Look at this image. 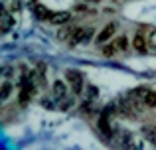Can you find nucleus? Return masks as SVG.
I'll return each mask as SVG.
<instances>
[{
  "label": "nucleus",
  "instance_id": "f257e3e1",
  "mask_svg": "<svg viewBox=\"0 0 156 150\" xmlns=\"http://www.w3.org/2000/svg\"><path fill=\"white\" fill-rule=\"evenodd\" d=\"M65 77H67V81L71 83V87H73V91L79 95L81 93V89H83V75L79 73V71H73V69H69L67 73H65Z\"/></svg>",
  "mask_w": 156,
  "mask_h": 150
},
{
  "label": "nucleus",
  "instance_id": "f03ea898",
  "mask_svg": "<svg viewBox=\"0 0 156 150\" xmlns=\"http://www.w3.org/2000/svg\"><path fill=\"white\" fill-rule=\"evenodd\" d=\"M0 20H2V32L6 34V32L12 28V24H14V18H12V12L8 10V8H4V10H2V18H0Z\"/></svg>",
  "mask_w": 156,
  "mask_h": 150
},
{
  "label": "nucleus",
  "instance_id": "7ed1b4c3",
  "mask_svg": "<svg viewBox=\"0 0 156 150\" xmlns=\"http://www.w3.org/2000/svg\"><path fill=\"white\" fill-rule=\"evenodd\" d=\"M134 50L140 51V54L146 51V36L142 34V32H138V34L134 36Z\"/></svg>",
  "mask_w": 156,
  "mask_h": 150
},
{
  "label": "nucleus",
  "instance_id": "20e7f679",
  "mask_svg": "<svg viewBox=\"0 0 156 150\" xmlns=\"http://www.w3.org/2000/svg\"><path fill=\"white\" fill-rule=\"evenodd\" d=\"M115 34V24H109V26H105V30L101 32L99 36H97V42H101V44H105L107 40L111 38V36Z\"/></svg>",
  "mask_w": 156,
  "mask_h": 150
},
{
  "label": "nucleus",
  "instance_id": "39448f33",
  "mask_svg": "<svg viewBox=\"0 0 156 150\" xmlns=\"http://www.w3.org/2000/svg\"><path fill=\"white\" fill-rule=\"evenodd\" d=\"M34 14L38 20H48V16H51V12H48V8L42 6V4H34Z\"/></svg>",
  "mask_w": 156,
  "mask_h": 150
},
{
  "label": "nucleus",
  "instance_id": "423d86ee",
  "mask_svg": "<svg viewBox=\"0 0 156 150\" xmlns=\"http://www.w3.org/2000/svg\"><path fill=\"white\" fill-rule=\"evenodd\" d=\"M53 93H55V99H63V97H65L67 87H65L63 81H55V83H53Z\"/></svg>",
  "mask_w": 156,
  "mask_h": 150
},
{
  "label": "nucleus",
  "instance_id": "0eeeda50",
  "mask_svg": "<svg viewBox=\"0 0 156 150\" xmlns=\"http://www.w3.org/2000/svg\"><path fill=\"white\" fill-rule=\"evenodd\" d=\"M69 18H71V16H69V12H57V14H51L50 20H51L53 24H67Z\"/></svg>",
  "mask_w": 156,
  "mask_h": 150
},
{
  "label": "nucleus",
  "instance_id": "6e6552de",
  "mask_svg": "<svg viewBox=\"0 0 156 150\" xmlns=\"http://www.w3.org/2000/svg\"><path fill=\"white\" fill-rule=\"evenodd\" d=\"M142 101H144L146 107H156V93H154V91H146V93H144V99H142Z\"/></svg>",
  "mask_w": 156,
  "mask_h": 150
},
{
  "label": "nucleus",
  "instance_id": "1a4fd4ad",
  "mask_svg": "<svg viewBox=\"0 0 156 150\" xmlns=\"http://www.w3.org/2000/svg\"><path fill=\"white\" fill-rule=\"evenodd\" d=\"M142 134H144L150 142L156 144V127H144V128H142Z\"/></svg>",
  "mask_w": 156,
  "mask_h": 150
},
{
  "label": "nucleus",
  "instance_id": "9d476101",
  "mask_svg": "<svg viewBox=\"0 0 156 150\" xmlns=\"http://www.w3.org/2000/svg\"><path fill=\"white\" fill-rule=\"evenodd\" d=\"M10 91H12V85H10V83H4V85H2V89H0V99L6 101V99H8V95H10Z\"/></svg>",
  "mask_w": 156,
  "mask_h": 150
},
{
  "label": "nucleus",
  "instance_id": "9b49d317",
  "mask_svg": "<svg viewBox=\"0 0 156 150\" xmlns=\"http://www.w3.org/2000/svg\"><path fill=\"white\" fill-rule=\"evenodd\" d=\"M117 44H111V46H103V54L107 55V58H109V55H115L117 54Z\"/></svg>",
  "mask_w": 156,
  "mask_h": 150
},
{
  "label": "nucleus",
  "instance_id": "f8f14e48",
  "mask_svg": "<svg viewBox=\"0 0 156 150\" xmlns=\"http://www.w3.org/2000/svg\"><path fill=\"white\" fill-rule=\"evenodd\" d=\"M97 95H99V89L93 87V85H89V87H87V99L93 101V99H97Z\"/></svg>",
  "mask_w": 156,
  "mask_h": 150
},
{
  "label": "nucleus",
  "instance_id": "ddd939ff",
  "mask_svg": "<svg viewBox=\"0 0 156 150\" xmlns=\"http://www.w3.org/2000/svg\"><path fill=\"white\" fill-rule=\"evenodd\" d=\"M115 44H117L119 50H126V47H129V40H126V36H121V38H119Z\"/></svg>",
  "mask_w": 156,
  "mask_h": 150
},
{
  "label": "nucleus",
  "instance_id": "4468645a",
  "mask_svg": "<svg viewBox=\"0 0 156 150\" xmlns=\"http://www.w3.org/2000/svg\"><path fill=\"white\" fill-rule=\"evenodd\" d=\"M148 38H150V46H152L154 50H156V30L150 32V34H148Z\"/></svg>",
  "mask_w": 156,
  "mask_h": 150
},
{
  "label": "nucleus",
  "instance_id": "2eb2a0df",
  "mask_svg": "<svg viewBox=\"0 0 156 150\" xmlns=\"http://www.w3.org/2000/svg\"><path fill=\"white\" fill-rule=\"evenodd\" d=\"M91 34H93L91 30H83V38H81V42H87V40L91 38Z\"/></svg>",
  "mask_w": 156,
  "mask_h": 150
}]
</instances>
